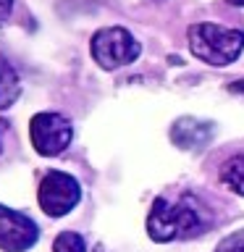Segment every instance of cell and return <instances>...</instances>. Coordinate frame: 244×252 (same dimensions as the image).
Returning <instances> with one entry per match:
<instances>
[{
	"label": "cell",
	"mask_w": 244,
	"mask_h": 252,
	"mask_svg": "<svg viewBox=\"0 0 244 252\" xmlns=\"http://www.w3.org/2000/svg\"><path fill=\"white\" fill-rule=\"evenodd\" d=\"M13 11V0H0V27L8 21V16Z\"/></svg>",
	"instance_id": "12"
},
{
	"label": "cell",
	"mask_w": 244,
	"mask_h": 252,
	"mask_svg": "<svg viewBox=\"0 0 244 252\" xmlns=\"http://www.w3.org/2000/svg\"><path fill=\"white\" fill-rule=\"evenodd\" d=\"M0 150H3V145H0Z\"/></svg>",
	"instance_id": "14"
},
{
	"label": "cell",
	"mask_w": 244,
	"mask_h": 252,
	"mask_svg": "<svg viewBox=\"0 0 244 252\" xmlns=\"http://www.w3.org/2000/svg\"><path fill=\"white\" fill-rule=\"evenodd\" d=\"M215 252H244V228L231 231L228 236H223V239L218 242Z\"/></svg>",
	"instance_id": "11"
},
{
	"label": "cell",
	"mask_w": 244,
	"mask_h": 252,
	"mask_svg": "<svg viewBox=\"0 0 244 252\" xmlns=\"http://www.w3.org/2000/svg\"><path fill=\"white\" fill-rule=\"evenodd\" d=\"M82 200V187L71 173L50 171L45 173L37 189V202L50 218H63Z\"/></svg>",
	"instance_id": "4"
},
{
	"label": "cell",
	"mask_w": 244,
	"mask_h": 252,
	"mask_svg": "<svg viewBox=\"0 0 244 252\" xmlns=\"http://www.w3.org/2000/svg\"><path fill=\"white\" fill-rule=\"evenodd\" d=\"M231 5H244V0H228Z\"/></svg>",
	"instance_id": "13"
},
{
	"label": "cell",
	"mask_w": 244,
	"mask_h": 252,
	"mask_svg": "<svg viewBox=\"0 0 244 252\" xmlns=\"http://www.w3.org/2000/svg\"><path fill=\"white\" fill-rule=\"evenodd\" d=\"M210 226V218L205 208L194 197H157L152 202V210L147 216V234L152 242H173V239H189V236L202 234Z\"/></svg>",
	"instance_id": "1"
},
{
	"label": "cell",
	"mask_w": 244,
	"mask_h": 252,
	"mask_svg": "<svg viewBox=\"0 0 244 252\" xmlns=\"http://www.w3.org/2000/svg\"><path fill=\"white\" fill-rule=\"evenodd\" d=\"M90 53H92L94 63H100V68L113 71V68H121V66L134 63L139 58L142 47H139V42L134 39V34L129 29L105 27V29H97L92 34Z\"/></svg>",
	"instance_id": "3"
},
{
	"label": "cell",
	"mask_w": 244,
	"mask_h": 252,
	"mask_svg": "<svg viewBox=\"0 0 244 252\" xmlns=\"http://www.w3.org/2000/svg\"><path fill=\"white\" fill-rule=\"evenodd\" d=\"M71 137H74V129H71V121L66 116L50 113V110H42V113L31 116L29 139H31V147L42 158L61 155L71 145Z\"/></svg>",
	"instance_id": "5"
},
{
	"label": "cell",
	"mask_w": 244,
	"mask_h": 252,
	"mask_svg": "<svg viewBox=\"0 0 244 252\" xmlns=\"http://www.w3.org/2000/svg\"><path fill=\"white\" fill-rule=\"evenodd\" d=\"M53 252H87V244L76 231H61L53 242Z\"/></svg>",
	"instance_id": "10"
},
{
	"label": "cell",
	"mask_w": 244,
	"mask_h": 252,
	"mask_svg": "<svg viewBox=\"0 0 244 252\" xmlns=\"http://www.w3.org/2000/svg\"><path fill=\"white\" fill-rule=\"evenodd\" d=\"M186 39L192 55L208 66H228L244 53V32L220 24H192Z\"/></svg>",
	"instance_id": "2"
},
{
	"label": "cell",
	"mask_w": 244,
	"mask_h": 252,
	"mask_svg": "<svg viewBox=\"0 0 244 252\" xmlns=\"http://www.w3.org/2000/svg\"><path fill=\"white\" fill-rule=\"evenodd\" d=\"M220 184L228 187L234 194L244 197V153L228 158L223 163V168H220Z\"/></svg>",
	"instance_id": "9"
},
{
	"label": "cell",
	"mask_w": 244,
	"mask_h": 252,
	"mask_svg": "<svg viewBox=\"0 0 244 252\" xmlns=\"http://www.w3.org/2000/svg\"><path fill=\"white\" fill-rule=\"evenodd\" d=\"M215 134V124L210 121H197V118H179L171 129V139L181 150H202Z\"/></svg>",
	"instance_id": "7"
},
{
	"label": "cell",
	"mask_w": 244,
	"mask_h": 252,
	"mask_svg": "<svg viewBox=\"0 0 244 252\" xmlns=\"http://www.w3.org/2000/svg\"><path fill=\"white\" fill-rule=\"evenodd\" d=\"M21 94V82L19 74L13 71V66L8 63L3 55H0V110L11 108Z\"/></svg>",
	"instance_id": "8"
},
{
	"label": "cell",
	"mask_w": 244,
	"mask_h": 252,
	"mask_svg": "<svg viewBox=\"0 0 244 252\" xmlns=\"http://www.w3.org/2000/svg\"><path fill=\"white\" fill-rule=\"evenodd\" d=\"M39 239V228L29 216L0 205V250L3 252H27Z\"/></svg>",
	"instance_id": "6"
}]
</instances>
